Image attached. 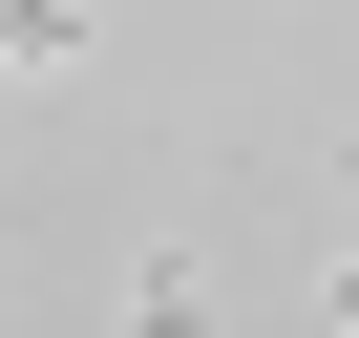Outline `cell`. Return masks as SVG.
Returning a JSON list of instances; mask_svg holds the SVG:
<instances>
[{
	"mask_svg": "<svg viewBox=\"0 0 359 338\" xmlns=\"http://www.w3.org/2000/svg\"><path fill=\"white\" fill-rule=\"evenodd\" d=\"M0 64H22V85H64V64H85V0H0Z\"/></svg>",
	"mask_w": 359,
	"mask_h": 338,
	"instance_id": "cell-1",
	"label": "cell"
}]
</instances>
